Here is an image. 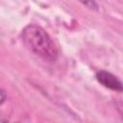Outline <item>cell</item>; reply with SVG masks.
I'll return each instance as SVG.
<instances>
[{
	"mask_svg": "<svg viewBox=\"0 0 123 123\" xmlns=\"http://www.w3.org/2000/svg\"><path fill=\"white\" fill-rule=\"evenodd\" d=\"M22 40L25 46L35 55L47 62H55L59 51L48 33L36 24L26 26L22 31Z\"/></svg>",
	"mask_w": 123,
	"mask_h": 123,
	"instance_id": "1",
	"label": "cell"
},
{
	"mask_svg": "<svg viewBox=\"0 0 123 123\" xmlns=\"http://www.w3.org/2000/svg\"><path fill=\"white\" fill-rule=\"evenodd\" d=\"M96 79L102 86H104L105 87H107L109 89L118 91V92H121L123 89L121 81L115 75H113L111 72H108L106 70L98 71L96 74Z\"/></svg>",
	"mask_w": 123,
	"mask_h": 123,
	"instance_id": "2",
	"label": "cell"
},
{
	"mask_svg": "<svg viewBox=\"0 0 123 123\" xmlns=\"http://www.w3.org/2000/svg\"><path fill=\"white\" fill-rule=\"evenodd\" d=\"M79 1L90 10H93V11H98L99 10V6L94 0H79Z\"/></svg>",
	"mask_w": 123,
	"mask_h": 123,
	"instance_id": "3",
	"label": "cell"
},
{
	"mask_svg": "<svg viewBox=\"0 0 123 123\" xmlns=\"http://www.w3.org/2000/svg\"><path fill=\"white\" fill-rule=\"evenodd\" d=\"M6 93L3 90H0V105H2L6 100Z\"/></svg>",
	"mask_w": 123,
	"mask_h": 123,
	"instance_id": "4",
	"label": "cell"
}]
</instances>
